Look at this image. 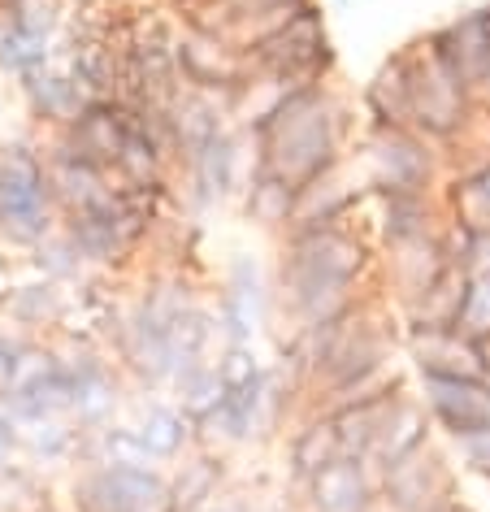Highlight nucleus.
Masks as SVG:
<instances>
[{
	"label": "nucleus",
	"mask_w": 490,
	"mask_h": 512,
	"mask_svg": "<svg viewBox=\"0 0 490 512\" xmlns=\"http://www.w3.org/2000/svg\"><path fill=\"white\" fill-rule=\"evenodd\" d=\"M378 287V243L360 217L330 226H308L282 235L278 270H274V300L291 330H313L334 317L352 313Z\"/></svg>",
	"instance_id": "nucleus-1"
},
{
	"label": "nucleus",
	"mask_w": 490,
	"mask_h": 512,
	"mask_svg": "<svg viewBox=\"0 0 490 512\" xmlns=\"http://www.w3.org/2000/svg\"><path fill=\"white\" fill-rule=\"evenodd\" d=\"M360 126L352 118V105L330 83H313V87H291L243 135L252 139L256 165L274 170L278 178H287L300 191L308 183H317V178L334 174L339 165H347Z\"/></svg>",
	"instance_id": "nucleus-2"
},
{
	"label": "nucleus",
	"mask_w": 490,
	"mask_h": 512,
	"mask_svg": "<svg viewBox=\"0 0 490 512\" xmlns=\"http://www.w3.org/2000/svg\"><path fill=\"white\" fill-rule=\"evenodd\" d=\"M352 165L369 191H417L438 196L447 183V157L412 126H360Z\"/></svg>",
	"instance_id": "nucleus-3"
},
{
	"label": "nucleus",
	"mask_w": 490,
	"mask_h": 512,
	"mask_svg": "<svg viewBox=\"0 0 490 512\" xmlns=\"http://www.w3.org/2000/svg\"><path fill=\"white\" fill-rule=\"evenodd\" d=\"M61 230V204L44 148L5 144L0 148V243L35 248Z\"/></svg>",
	"instance_id": "nucleus-4"
},
{
	"label": "nucleus",
	"mask_w": 490,
	"mask_h": 512,
	"mask_svg": "<svg viewBox=\"0 0 490 512\" xmlns=\"http://www.w3.org/2000/svg\"><path fill=\"white\" fill-rule=\"evenodd\" d=\"M408 74V96H412V131L434 139L438 148L456 144L486 118V109H477V100L451 79V70L438 61L430 48V35H417L399 48Z\"/></svg>",
	"instance_id": "nucleus-5"
},
{
	"label": "nucleus",
	"mask_w": 490,
	"mask_h": 512,
	"mask_svg": "<svg viewBox=\"0 0 490 512\" xmlns=\"http://www.w3.org/2000/svg\"><path fill=\"white\" fill-rule=\"evenodd\" d=\"M248 61H252V79H265L278 87L330 83L334 70H339V48L330 40L321 0L304 5L300 14H291L278 31H269L261 44H252Z\"/></svg>",
	"instance_id": "nucleus-6"
},
{
	"label": "nucleus",
	"mask_w": 490,
	"mask_h": 512,
	"mask_svg": "<svg viewBox=\"0 0 490 512\" xmlns=\"http://www.w3.org/2000/svg\"><path fill=\"white\" fill-rule=\"evenodd\" d=\"M74 512H174L170 473L126 460H87L70 482Z\"/></svg>",
	"instance_id": "nucleus-7"
},
{
	"label": "nucleus",
	"mask_w": 490,
	"mask_h": 512,
	"mask_svg": "<svg viewBox=\"0 0 490 512\" xmlns=\"http://www.w3.org/2000/svg\"><path fill=\"white\" fill-rule=\"evenodd\" d=\"M425 35L438 61L451 70V79L477 100V109L490 113V0L460 9L456 18L438 22Z\"/></svg>",
	"instance_id": "nucleus-8"
},
{
	"label": "nucleus",
	"mask_w": 490,
	"mask_h": 512,
	"mask_svg": "<svg viewBox=\"0 0 490 512\" xmlns=\"http://www.w3.org/2000/svg\"><path fill=\"white\" fill-rule=\"evenodd\" d=\"M178 79L191 92L217 96V100H235L243 87L252 83V61L239 44H230L226 35L204 31V27H183L178 35Z\"/></svg>",
	"instance_id": "nucleus-9"
},
{
	"label": "nucleus",
	"mask_w": 490,
	"mask_h": 512,
	"mask_svg": "<svg viewBox=\"0 0 490 512\" xmlns=\"http://www.w3.org/2000/svg\"><path fill=\"white\" fill-rule=\"evenodd\" d=\"M378 478H382V504L391 512H425L451 495H460V465L438 439L408 452L404 460H395Z\"/></svg>",
	"instance_id": "nucleus-10"
},
{
	"label": "nucleus",
	"mask_w": 490,
	"mask_h": 512,
	"mask_svg": "<svg viewBox=\"0 0 490 512\" xmlns=\"http://www.w3.org/2000/svg\"><path fill=\"white\" fill-rule=\"evenodd\" d=\"M0 408H5L22 430L40 426V421L70 417L74 413V378H70L66 356H57L53 348H40V343H35L31 361L22 365L14 387L0 391Z\"/></svg>",
	"instance_id": "nucleus-11"
},
{
	"label": "nucleus",
	"mask_w": 490,
	"mask_h": 512,
	"mask_svg": "<svg viewBox=\"0 0 490 512\" xmlns=\"http://www.w3.org/2000/svg\"><path fill=\"white\" fill-rule=\"evenodd\" d=\"M417 395L430 408L434 430L447 443L490 426V382L486 378H417Z\"/></svg>",
	"instance_id": "nucleus-12"
},
{
	"label": "nucleus",
	"mask_w": 490,
	"mask_h": 512,
	"mask_svg": "<svg viewBox=\"0 0 490 512\" xmlns=\"http://www.w3.org/2000/svg\"><path fill=\"white\" fill-rule=\"evenodd\" d=\"M53 135L87 165H96V170H105V174H118L126 135H131V105H122V100H92L79 118Z\"/></svg>",
	"instance_id": "nucleus-13"
},
{
	"label": "nucleus",
	"mask_w": 490,
	"mask_h": 512,
	"mask_svg": "<svg viewBox=\"0 0 490 512\" xmlns=\"http://www.w3.org/2000/svg\"><path fill=\"white\" fill-rule=\"evenodd\" d=\"M243 135L239 126H230L213 139L200 157H191L187 170V204L191 209H217L230 196H243V183H248V170H243Z\"/></svg>",
	"instance_id": "nucleus-14"
},
{
	"label": "nucleus",
	"mask_w": 490,
	"mask_h": 512,
	"mask_svg": "<svg viewBox=\"0 0 490 512\" xmlns=\"http://www.w3.org/2000/svg\"><path fill=\"white\" fill-rule=\"evenodd\" d=\"M295 499L304 512H369L373 504H382V478L369 460L339 456L313 482H304Z\"/></svg>",
	"instance_id": "nucleus-15"
},
{
	"label": "nucleus",
	"mask_w": 490,
	"mask_h": 512,
	"mask_svg": "<svg viewBox=\"0 0 490 512\" xmlns=\"http://www.w3.org/2000/svg\"><path fill=\"white\" fill-rule=\"evenodd\" d=\"M70 378H74V426L79 430H105L118 426V408H122V378L113 361H105L92 348H79L66 356Z\"/></svg>",
	"instance_id": "nucleus-16"
},
{
	"label": "nucleus",
	"mask_w": 490,
	"mask_h": 512,
	"mask_svg": "<svg viewBox=\"0 0 490 512\" xmlns=\"http://www.w3.org/2000/svg\"><path fill=\"white\" fill-rule=\"evenodd\" d=\"M404 361L417 378H486L477 339L460 330H408Z\"/></svg>",
	"instance_id": "nucleus-17"
},
{
	"label": "nucleus",
	"mask_w": 490,
	"mask_h": 512,
	"mask_svg": "<svg viewBox=\"0 0 490 512\" xmlns=\"http://www.w3.org/2000/svg\"><path fill=\"white\" fill-rule=\"evenodd\" d=\"M434 421H430V408L421 404L417 391H399L382 413V426H378V439H373V452H369V465L373 469H391L395 460H404L408 452H417L434 439Z\"/></svg>",
	"instance_id": "nucleus-18"
},
{
	"label": "nucleus",
	"mask_w": 490,
	"mask_h": 512,
	"mask_svg": "<svg viewBox=\"0 0 490 512\" xmlns=\"http://www.w3.org/2000/svg\"><path fill=\"white\" fill-rule=\"evenodd\" d=\"M343 456V439L330 413H304L287 430V482L291 491H300L304 482H313L321 469H330Z\"/></svg>",
	"instance_id": "nucleus-19"
},
{
	"label": "nucleus",
	"mask_w": 490,
	"mask_h": 512,
	"mask_svg": "<svg viewBox=\"0 0 490 512\" xmlns=\"http://www.w3.org/2000/svg\"><path fill=\"white\" fill-rule=\"evenodd\" d=\"M18 92H22V105H27L31 118L40 126H53V131L70 126L87 105H92V96L74 83V74L70 70H53V66H44L35 74H22Z\"/></svg>",
	"instance_id": "nucleus-20"
},
{
	"label": "nucleus",
	"mask_w": 490,
	"mask_h": 512,
	"mask_svg": "<svg viewBox=\"0 0 490 512\" xmlns=\"http://www.w3.org/2000/svg\"><path fill=\"white\" fill-rule=\"evenodd\" d=\"M135 439H139V447H144V456L152 460V465H178L191 447H200V430L178 404L148 400L144 408H139Z\"/></svg>",
	"instance_id": "nucleus-21"
},
{
	"label": "nucleus",
	"mask_w": 490,
	"mask_h": 512,
	"mask_svg": "<svg viewBox=\"0 0 490 512\" xmlns=\"http://www.w3.org/2000/svg\"><path fill=\"white\" fill-rule=\"evenodd\" d=\"M226 478H230V469H226L222 447H209V443L191 447L170 478L174 512H204L209 504H217L226 495Z\"/></svg>",
	"instance_id": "nucleus-22"
},
{
	"label": "nucleus",
	"mask_w": 490,
	"mask_h": 512,
	"mask_svg": "<svg viewBox=\"0 0 490 512\" xmlns=\"http://www.w3.org/2000/svg\"><path fill=\"white\" fill-rule=\"evenodd\" d=\"M295 191L287 178H278L274 170L252 161L248 170V183H243V217L256 226V230H269V235H287L291 230V217H295Z\"/></svg>",
	"instance_id": "nucleus-23"
},
{
	"label": "nucleus",
	"mask_w": 490,
	"mask_h": 512,
	"mask_svg": "<svg viewBox=\"0 0 490 512\" xmlns=\"http://www.w3.org/2000/svg\"><path fill=\"white\" fill-rule=\"evenodd\" d=\"M0 309H5V317L14 322V330H22V335H40V330H53V326L66 322L70 300H66V291H61V283H53V278H35L27 287L0 291Z\"/></svg>",
	"instance_id": "nucleus-24"
},
{
	"label": "nucleus",
	"mask_w": 490,
	"mask_h": 512,
	"mask_svg": "<svg viewBox=\"0 0 490 512\" xmlns=\"http://www.w3.org/2000/svg\"><path fill=\"white\" fill-rule=\"evenodd\" d=\"M360 109H365V126H412V96L399 53H391L369 74L365 92H360Z\"/></svg>",
	"instance_id": "nucleus-25"
},
{
	"label": "nucleus",
	"mask_w": 490,
	"mask_h": 512,
	"mask_svg": "<svg viewBox=\"0 0 490 512\" xmlns=\"http://www.w3.org/2000/svg\"><path fill=\"white\" fill-rule=\"evenodd\" d=\"M464 291H469V274H464L460 265H451V270L438 278V283L425 291V296H417L412 304L399 309L404 335H408V330H456Z\"/></svg>",
	"instance_id": "nucleus-26"
},
{
	"label": "nucleus",
	"mask_w": 490,
	"mask_h": 512,
	"mask_svg": "<svg viewBox=\"0 0 490 512\" xmlns=\"http://www.w3.org/2000/svg\"><path fill=\"white\" fill-rule=\"evenodd\" d=\"M447 222L460 230H490V161L473 170H456L443 183Z\"/></svg>",
	"instance_id": "nucleus-27"
},
{
	"label": "nucleus",
	"mask_w": 490,
	"mask_h": 512,
	"mask_svg": "<svg viewBox=\"0 0 490 512\" xmlns=\"http://www.w3.org/2000/svg\"><path fill=\"white\" fill-rule=\"evenodd\" d=\"M83 439H87V430L57 417V421H40V426L22 430V452L31 460H44V465H66V460L83 456Z\"/></svg>",
	"instance_id": "nucleus-28"
},
{
	"label": "nucleus",
	"mask_w": 490,
	"mask_h": 512,
	"mask_svg": "<svg viewBox=\"0 0 490 512\" xmlns=\"http://www.w3.org/2000/svg\"><path fill=\"white\" fill-rule=\"evenodd\" d=\"M44 66H53V44L31 40V35H22L9 18H0V74L22 79V74H35Z\"/></svg>",
	"instance_id": "nucleus-29"
},
{
	"label": "nucleus",
	"mask_w": 490,
	"mask_h": 512,
	"mask_svg": "<svg viewBox=\"0 0 490 512\" xmlns=\"http://www.w3.org/2000/svg\"><path fill=\"white\" fill-rule=\"evenodd\" d=\"M31 265L40 278H53V283H70V278H79L87 270L83 252L74 248V239L66 230H53L44 243H35L31 248Z\"/></svg>",
	"instance_id": "nucleus-30"
},
{
	"label": "nucleus",
	"mask_w": 490,
	"mask_h": 512,
	"mask_svg": "<svg viewBox=\"0 0 490 512\" xmlns=\"http://www.w3.org/2000/svg\"><path fill=\"white\" fill-rule=\"evenodd\" d=\"M456 330L477 343L490 339V274H469V291H464Z\"/></svg>",
	"instance_id": "nucleus-31"
},
{
	"label": "nucleus",
	"mask_w": 490,
	"mask_h": 512,
	"mask_svg": "<svg viewBox=\"0 0 490 512\" xmlns=\"http://www.w3.org/2000/svg\"><path fill=\"white\" fill-rule=\"evenodd\" d=\"M451 456H456L460 473H473V478L490 482V426L469 434V439H460V443H451Z\"/></svg>",
	"instance_id": "nucleus-32"
},
{
	"label": "nucleus",
	"mask_w": 490,
	"mask_h": 512,
	"mask_svg": "<svg viewBox=\"0 0 490 512\" xmlns=\"http://www.w3.org/2000/svg\"><path fill=\"white\" fill-rule=\"evenodd\" d=\"M18 452H22V426L5 413V408H0V469L14 465Z\"/></svg>",
	"instance_id": "nucleus-33"
},
{
	"label": "nucleus",
	"mask_w": 490,
	"mask_h": 512,
	"mask_svg": "<svg viewBox=\"0 0 490 512\" xmlns=\"http://www.w3.org/2000/svg\"><path fill=\"white\" fill-rule=\"evenodd\" d=\"M204 512H256V504H248V499H239V495H222L217 504H209Z\"/></svg>",
	"instance_id": "nucleus-34"
},
{
	"label": "nucleus",
	"mask_w": 490,
	"mask_h": 512,
	"mask_svg": "<svg viewBox=\"0 0 490 512\" xmlns=\"http://www.w3.org/2000/svg\"><path fill=\"white\" fill-rule=\"evenodd\" d=\"M256 512H295L291 504H265V508H256Z\"/></svg>",
	"instance_id": "nucleus-35"
},
{
	"label": "nucleus",
	"mask_w": 490,
	"mask_h": 512,
	"mask_svg": "<svg viewBox=\"0 0 490 512\" xmlns=\"http://www.w3.org/2000/svg\"><path fill=\"white\" fill-rule=\"evenodd\" d=\"M369 512H391V508H386V504H373V508H369Z\"/></svg>",
	"instance_id": "nucleus-36"
},
{
	"label": "nucleus",
	"mask_w": 490,
	"mask_h": 512,
	"mask_svg": "<svg viewBox=\"0 0 490 512\" xmlns=\"http://www.w3.org/2000/svg\"><path fill=\"white\" fill-rule=\"evenodd\" d=\"M334 5H352V0H334Z\"/></svg>",
	"instance_id": "nucleus-37"
},
{
	"label": "nucleus",
	"mask_w": 490,
	"mask_h": 512,
	"mask_svg": "<svg viewBox=\"0 0 490 512\" xmlns=\"http://www.w3.org/2000/svg\"><path fill=\"white\" fill-rule=\"evenodd\" d=\"M486 486H490V482H486Z\"/></svg>",
	"instance_id": "nucleus-38"
}]
</instances>
